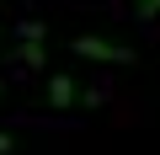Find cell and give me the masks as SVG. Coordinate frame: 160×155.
<instances>
[{
    "label": "cell",
    "mask_w": 160,
    "mask_h": 155,
    "mask_svg": "<svg viewBox=\"0 0 160 155\" xmlns=\"http://www.w3.org/2000/svg\"><path fill=\"white\" fill-rule=\"evenodd\" d=\"M69 54L91 59V64H133V48H123V43H112V38H91V32H80V38L69 43Z\"/></svg>",
    "instance_id": "6da1fadb"
},
{
    "label": "cell",
    "mask_w": 160,
    "mask_h": 155,
    "mask_svg": "<svg viewBox=\"0 0 160 155\" xmlns=\"http://www.w3.org/2000/svg\"><path fill=\"white\" fill-rule=\"evenodd\" d=\"M43 102H48V107H59V112H64V107H75V102H80V80H75V75H48Z\"/></svg>",
    "instance_id": "7a4b0ae2"
},
{
    "label": "cell",
    "mask_w": 160,
    "mask_h": 155,
    "mask_svg": "<svg viewBox=\"0 0 160 155\" xmlns=\"http://www.w3.org/2000/svg\"><path fill=\"white\" fill-rule=\"evenodd\" d=\"M16 59H22L27 70H43V64H48V54H43V38H22V48H16Z\"/></svg>",
    "instance_id": "3957f363"
},
{
    "label": "cell",
    "mask_w": 160,
    "mask_h": 155,
    "mask_svg": "<svg viewBox=\"0 0 160 155\" xmlns=\"http://www.w3.org/2000/svg\"><path fill=\"white\" fill-rule=\"evenodd\" d=\"M80 102H86V107H102L107 102V86H80Z\"/></svg>",
    "instance_id": "277c9868"
},
{
    "label": "cell",
    "mask_w": 160,
    "mask_h": 155,
    "mask_svg": "<svg viewBox=\"0 0 160 155\" xmlns=\"http://www.w3.org/2000/svg\"><path fill=\"white\" fill-rule=\"evenodd\" d=\"M133 6H139V16L149 22V16H160V0H133Z\"/></svg>",
    "instance_id": "5b68a950"
},
{
    "label": "cell",
    "mask_w": 160,
    "mask_h": 155,
    "mask_svg": "<svg viewBox=\"0 0 160 155\" xmlns=\"http://www.w3.org/2000/svg\"><path fill=\"white\" fill-rule=\"evenodd\" d=\"M16 150V134H6V128H0V155H11Z\"/></svg>",
    "instance_id": "8992f818"
},
{
    "label": "cell",
    "mask_w": 160,
    "mask_h": 155,
    "mask_svg": "<svg viewBox=\"0 0 160 155\" xmlns=\"http://www.w3.org/2000/svg\"><path fill=\"white\" fill-rule=\"evenodd\" d=\"M0 91H6V80H0Z\"/></svg>",
    "instance_id": "52a82bcc"
}]
</instances>
